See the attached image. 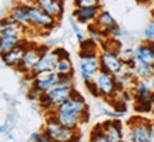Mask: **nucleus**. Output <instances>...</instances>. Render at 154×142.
Returning <instances> with one entry per match:
<instances>
[{"instance_id":"obj_1","label":"nucleus","mask_w":154,"mask_h":142,"mask_svg":"<svg viewBox=\"0 0 154 142\" xmlns=\"http://www.w3.org/2000/svg\"><path fill=\"white\" fill-rule=\"evenodd\" d=\"M76 88H74V77L73 75H61V82H59L54 88H51L50 91L44 93L40 95L38 102L43 111L50 112L53 111L56 107L67 99L73 94Z\"/></svg>"},{"instance_id":"obj_2","label":"nucleus","mask_w":154,"mask_h":142,"mask_svg":"<svg viewBox=\"0 0 154 142\" xmlns=\"http://www.w3.org/2000/svg\"><path fill=\"white\" fill-rule=\"evenodd\" d=\"M59 82H61V75L57 74L56 71H49V72H42L34 75L30 80V90H29V98L37 99L40 95L50 91L54 88Z\"/></svg>"},{"instance_id":"obj_3","label":"nucleus","mask_w":154,"mask_h":142,"mask_svg":"<svg viewBox=\"0 0 154 142\" xmlns=\"http://www.w3.org/2000/svg\"><path fill=\"white\" fill-rule=\"evenodd\" d=\"M54 111L79 117V118L83 121V124H84V122L88 120V117H90L87 102H86V99H84V97H83L82 94L77 93V90H74L72 95L67 99H64L59 107H56Z\"/></svg>"},{"instance_id":"obj_4","label":"nucleus","mask_w":154,"mask_h":142,"mask_svg":"<svg viewBox=\"0 0 154 142\" xmlns=\"http://www.w3.org/2000/svg\"><path fill=\"white\" fill-rule=\"evenodd\" d=\"M26 7H27V16H29V22H30V27L33 30L42 31V33H50L51 30H54V27L59 23L54 17L47 14L46 11L42 10L38 6H36L32 1L26 3Z\"/></svg>"},{"instance_id":"obj_5","label":"nucleus","mask_w":154,"mask_h":142,"mask_svg":"<svg viewBox=\"0 0 154 142\" xmlns=\"http://www.w3.org/2000/svg\"><path fill=\"white\" fill-rule=\"evenodd\" d=\"M43 134L54 142H76L80 139L82 135L79 134L77 129L66 128V126L57 124L54 120L46 117V124L43 126Z\"/></svg>"},{"instance_id":"obj_6","label":"nucleus","mask_w":154,"mask_h":142,"mask_svg":"<svg viewBox=\"0 0 154 142\" xmlns=\"http://www.w3.org/2000/svg\"><path fill=\"white\" fill-rule=\"evenodd\" d=\"M128 138L131 142H154L153 124L144 118L128 121Z\"/></svg>"},{"instance_id":"obj_7","label":"nucleus","mask_w":154,"mask_h":142,"mask_svg":"<svg viewBox=\"0 0 154 142\" xmlns=\"http://www.w3.org/2000/svg\"><path fill=\"white\" fill-rule=\"evenodd\" d=\"M100 71L99 54H86L79 53V72L84 84L91 82L96 74Z\"/></svg>"},{"instance_id":"obj_8","label":"nucleus","mask_w":154,"mask_h":142,"mask_svg":"<svg viewBox=\"0 0 154 142\" xmlns=\"http://www.w3.org/2000/svg\"><path fill=\"white\" fill-rule=\"evenodd\" d=\"M47 50H49V47L44 46V44L30 43L27 50H26V53H24V57H23L20 66L17 67V70L20 71L22 74H24V75L29 74L32 71V68L37 64V61L40 60V57L43 55V53L47 51Z\"/></svg>"},{"instance_id":"obj_9","label":"nucleus","mask_w":154,"mask_h":142,"mask_svg":"<svg viewBox=\"0 0 154 142\" xmlns=\"http://www.w3.org/2000/svg\"><path fill=\"white\" fill-rule=\"evenodd\" d=\"M94 85L97 88V93H99V98H104V99H111L116 95V93L119 91L117 85L114 81V75H111L109 72L100 70L96 77H94Z\"/></svg>"},{"instance_id":"obj_10","label":"nucleus","mask_w":154,"mask_h":142,"mask_svg":"<svg viewBox=\"0 0 154 142\" xmlns=\"http://www.w3.org/2000/svg\"><path fill=\"white\" fill-rule=\"evenodd\" d=\"M100 61V70L109 72L111 75H116L124 70V64L121 63L120 57L117 53L110 51V50H100L99 53Z\"/></svg>"},{"instance_id":"obj_11","label":"nucleus","mask_w":154,"mask_h":142,"mask_svg":"<svg viewBox=\"0 0 154 142\" xmlns=\"http://www.w3.org/2000/svg\"><path fill=\"white\" fill-rule=\"evenodd\" d=\"M57 61H59V57H57V54H56L54 49L44 51L43 55L40 57V60L37 61V64H36V66L32 68V71H30L29 74H26L27 80L30 81V80H32L34 75H37V74H42V72H49V71H54Z\"/></svg>"},{"instance_id":"obj_12","label":"nucleus","mask_w":154,"mask_h":142,"mask_svg":"<svg viewBox=\"0 0 154 142\" xmlns=\"http://www.w3.org/2000/svg\"><path fill=\"white\" fill-rule=\"evenodd\" d=\"M30 1L38 6L42 10H44L51 17H54L57 22H60L64 17V11H66L64 0H30Z\"/></svg>"},{"instance_id":"obj_13","label":"nucleus","mask_w":154,"mask_h":142,"mask_svg":"<svg viewBox=\"0 0 154 142\" xmlns=\"http://www.w3.org/2000/svg\"><path fill=\"white\" fill-rule=\"evenodd\" d=\"M29 41L26 38H23V41L20 46H17L16 49L10 50V51H7L5 54L0 55V58L3 61V64L7 67H11V68H17V67L20 66V63H22L23 57H24V53H26V50L29 47Z\"/></svg>"},{"instance_id":"obj_14","label":"nucleus","mask_w":154,"mask_h":142,"mask_svg":"<svg viewBox=\"0 0 154 142\" xmlns=\"http://www.w3.org/2000/svg\"><path fill=\"white\" fill-rule=\"evenodd\" d=\"M101 126V132L103 135L107 138L109 142H124L123 139V124L120 120H110L106 121L103 124H100Z\"/></svg>"},{"instance_id":"obj_15","label":"nucleus","mask_w":154,"mask_h":142,"mask_svg":"<svg viewBox=\"0 0 154 142\" xmlns=\"http://www.w3.org/2000/svg\"><path fill=\"white\" fill-rule=\"evenodd\" d=\"M7 16L10 17L11 20H14L17 24H20L23 28L30 30V22H29V16H27V7L26 3H14L9 9Z\"/></svg>"},{"instance_id":"obj_16","label":"nucleus","mask_w":154,"mask_h":142,"mask_svg":"<svg viewBox=\"0 0 154 142\" xmlns=\"http://www.w3.org/2000/svg\"><path fill=\"white\" fill-rule=\"evenodd\" d=\"M24 33H26V28H23L20 24H17L14 20H11L9 16L0 19V36L23 38Z\"/></svg>"},{"instance_id":"obj_17","label":"nucleus","mask_w":154,"mask_h":142,"mask_svg":"<svg viewBox=\"0 0 154 142\" xmlns=\"http://www.w3.org/2000/svg\"><path fill=\"white\" fill-rule=\"evenodd\" d=\"M100 10H101V6H97V7H76L73 10L72 17L80 24H90L99 16Z\"/></svg>"},{"instance_id":"obj_18","label":"nucleus","mask_w":154,"mask_h":142,"mask_svg":"<svg viewBox=\"0 0 154 142\" xmlns=\"http://www.w3.org/2000/svg\"><path fill=\"white\" fill-rule=\"evenodd\" d=\"M47 117L54 120L57 124L66 126V128H72V129H79V126L83 124V121L79 117L74 115H69V114H63V112H57V111H50L47 112Z\"/></svg>"},{"instance_id":"obj_19","label":"nucleus","mask_w":154,"mask_h":142,"mask_svg":"<svg viewBox=\"0 0 154 142\" xmlns=\"http://www.w3.org/2000/svg\"><path fill=\"white\" fill-rule=\"evenodd\" d=\"M134 53H136V60L146 63L149 66L154 67V46L153 43H140L138 46L134 47Z\"/></svg>"},{"instance_id":"obj_20","label":"nucleus","mask_w":154,"mask_h":142,"mask_svg":"<svg viewBox=\"0 0 154 142\" xmlns=\"http://www.w3.org/2000/svg\"><path fill=\"white\" fill-rule=\"evenodd\" d=\"M93 23L100 28V30H101V31H104L107 36H110L111 31L119 26L117 22H116V19L111 16L107 10H100L99 16L96 17V20H94Z\"/></svg>"},{"instance_id":"obj_21","label":"nucleus","mask_w":154,"mask_h":142,"mask_svg":"<svg viewBox=\"0 0 154 142\" xmlns=\"http://www.w3.org/2000/svg\"><path fill=\"white\" fill-rule=\"evenodd\" d=\"M131 94L134 101H140V99H150L151 98V94L153 90L150 87L149 81H144V80H137L134 82V85L131 88Z\"/></svg>"},{"instance_id":"obj_22","label":"nucleus","mask_w":154,"mask_h":142,"mask_svg":"<svg viewBox=\"0 0 154 142\" xmlns=\"http://www.w3.org/2000/svg\"><path fill=\"white\" fill-rule=\"evenodd\" d=\"M130 68V67H128ZM133 72H134V77L136 80H144V81H149L150 77L154 74V67L149 66L146 63H141V61L136 60V64L131 67Z\"/></svg>"},{"instance_id":"obj_23","label":"nucleus","mask_w":154,"mask_h":142,"mask_svg":"<svg viewBox=\"0 0 154 142\" xmlns=\"http://www.w3.org/2000/svg\"><path fill=\"white\" fill-rule=\"evenodd\" d=\"M23 38L19 37H9V36H0V55L16 49L17 46H20Z\"/></svg>"},{"instance_id":"obj_24","label":"nucleus","mask_w":154,"mask_h":142,"mask_svg":"<svg viewBox=\"0 0 154 142\" xmlns=\"http://www.w3.org/2000/svg\"><path fill=\"white\" fill-rule=\"evenodd\" d=\"M54 71L57 74H60V75H73L74 77V66H73L70 57H67V58H59Z\"/></svg>"},{"instance_id":"obj_25","label":"nucleus","mask_w":154,"mask_h":142,"mask_svg":"<svg viewBox=\"0 0 154 142\" xmlns=\"http://www.w3.org/2000/svg\"><path fill=\"white\" fill-rule=\"evenodd\" d=\"M100 44L94 41L93 38H84L82 43H79V53H86V54H99Z\"/></svg>"},{"instance_id":"obj_26","label":"nucleus","mask_w":154,"mask_h":142,"mask_svg":"<svg viewBox=\"0 0 154 142\" xmlns=\"http://www.w3.org/2000/svg\"><path fill=\"white\" fill-rule=\"evenodd\" d=\"M117 54L120 57L121 63L124 64V67H130V68H131V67L136 64V53H134V49L121 47V50L117 53Z\"/></svg>"},{"instance_id":"obj_27","label":"nucleus","mask_w":154,"mask_h":142,"mask_svg":"<svg viewBox=\"0 0 154 142\" xmlns=\"http://www.w3.org/2000/svg\"><path fill=\"white\" fill-rule=\"evenodd\" d=\"M87 26H88V37L93 38L94 41H97L99 44H101L106 38L109 37V36H107L104 31H101L94 23H90V24H87Z\"/></svg>"},{"instance_id":"obj_28","label":"nucleus","mask_w":154,"mask_h":142,"mask_svg":"<svg viewBox=\"0 0 154 142\" xmlns=\"http://www.w3.org/2000/svg\"><path fill=\"white\" fill-rule=\"evenodd\" d=\"M121 47H123V46H121L120 40L111 37V36H109L103 43L100 44V49L101 50H110V51H114V53H119L121 50Z\"/></svg>"},{"instance_id":"obj_29","label":"nucleus","mask_w":154,"mask_h":142,"mask_svg":"<svg viewBox=\"0 0 154 142\" xmlns=\"http://www.w3.org/2000/svg\"><path fill=\"white\" fill-rule=\"evenodd\" d=\"M143 36H144V41L147 43H154V19H151L149 22V24L146 26L143 31Z\"/></svg>"},{"instance_id":"obj_30","label":"nucleus","mask_w":154,"mask_h":142,"mask_svg":"<svg viewBox=\"0 0 154 142\" xmlns=\"http://www.w3.org/2000/svg\"><path fill=\"white\" fill-rule=\"evenodd\" d=\"M134 108L138 112H150L151 111V101L150 99H140L134 101Z\"/></svg>"},{"instance_id":"obj_31","label":"nucleus","mask_w":154,"mask_h":142,"mask_svg":"<svg viewBox=\"0 0 154 142\" xmlns=\"http://www.w3.org/2000/svg\"><path fill=\"white\" fill-rule=\"evenodd\" d=\"M74 7H97L101 6V0H73Z\"/></svg>"},{"instance_id":"obj_32","label":"nucleus","mask_w":154,"mask_h":142,"mask_svg":"<svg viewBox=\"0 0 154 142\" xmlns=\"http://www.w3.org/2000/svg\"><path fill=\"white\" fill-rule=\"evenodd\" d=\"M70 26H72V28H73V31H74V36H76V38H77V41L79 43H82L83 40H84V36H83V33H82V30H80V27H79V23H77V20H74V19H70Z\"/></svg>"},{"instance_id":"obj_33","label":"nucleus","mask_w":154,"mask_h":142,"mask_svg":"<svg viewBox=\"0 0 154 142\" xmlns=\"http://www.w3.org/2000/svg\"><path fill=\"white\" fill-rule=\"evenodd\" d=\"M54 51L59 58H67V57H70V53H69L66 49H63V47H56Z\"/></svg>"},{"instance_id":"obj_34","label":"nucleus","mask_w":154,"mask_h":142,"mask_svg":"<svg viewBox=\"0 0 154 142\" xmlns=\"http://www.w3.org/2000/svg\"><path fill=\"white\" fill-rule=\"evenodd\" d=\"M40 137H42V132H33L30 137V142H37Z\"/></svg>"},{"instance_id":"obj_35","label":"nucleus","mask_w":154,"mask_h":142,"mask_svg":"<svg viewBox=\"0 0 154 142\" xmlns=\"http://www.w3.org/2000/svg\"><path fill=\"white\" fill-rule=\"evenodd\" d=\"M37 142H54V141H53V139H50L49 137H46L43 132H42V137L38 138V141H37Z\"/></svg>"},{"instance_id":"obj_36","label":"nucleus","mask_w":154,"mask_h":142,"mask_svg":"<svg viewBox=\"0 0 154 142\" xmlns=\"http://www.w3.org/2000/svg\"><path fill=\"white\" fill-rule=\"evenodd\" d=\"M149 84H150V87H151V90L154 91V74L151 77H150V80H149Z\"/></svg>"},{"instance_id":"obj_37","label":"nucleus","mask_w":154,"mask_h":142,"mask_svg":"<svg viewBox=\"0 0 154 142\" xmlns=\"http://www.w3.org/2000/svg\"><path fill=\"white\" fill-rule=\"evenodd\" d=\"M150 101H151V111L154 112V91H153V94H151V98H150Z\"/></svg>"},{"instance_id":"obj_38","label":"nucleus","mask_w":154,"mask_h":142,"mask_svg":"<svg viewBox=\"0 0 154 142\" xmlns=\"http://www.w3.org/2000/svg\"><path fill=\"white\" fill-rule=\"evenodd\" d=\"M150 6H151V9H154V0H150Z\"/></svg>"},{"instance_id":"obj_39","label":"nucleus","mask_w":154,"mask_h":142,"mask_svg":"<svg viewBox=\"0 0 154 142\" xmlns=\"http://www.w3.org/2000/svg\"><path fill=\"white\" fill-rule=\"evenodd\" d=\"M76 142H83V141H82V138H80V139H77V141H76Z\"/></svg>"},{"instance_id":"obj_40","label":"nucleus","mask_w":154,"mask_h":142,"mask_svg":"<svg viewBox=\"0 0 154 142\" xmlns=\"http://www.w3.org/2000/svg\"><path fill=\"white\" fill-rule=\"evenodd\" d=\"M153 46H154V43H153Z\"/></svg>"}]
</instances>
